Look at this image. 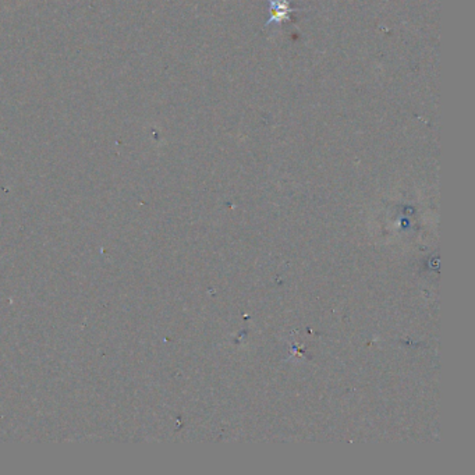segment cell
I'll return each instance as SVG.
<instances>
[{"mask_svg":"<svg viewBox=\"0 0 475 475\" xmlns=\"http://www.w3.org/2000/svg\"><path fill=\"white\" fill-rule=\"evenodd\" d=\"M271 3V18L266 21V27L272 22L282 24L285 20H290V14L296 13L297 8L290 7L287 0H269Z\"/></svg>","mask_w":475,"mask_h":475,"instance_id":"cell-1","label":"cell"}]
</instances>
